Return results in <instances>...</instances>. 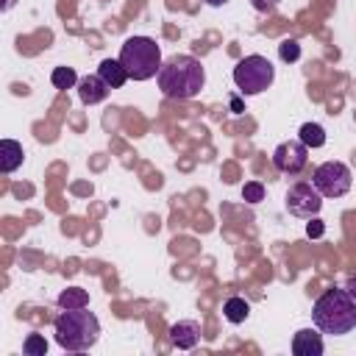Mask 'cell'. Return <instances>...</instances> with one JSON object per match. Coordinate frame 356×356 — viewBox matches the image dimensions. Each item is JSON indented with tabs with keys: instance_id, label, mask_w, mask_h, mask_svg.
I'll return each instance as SVG.
<instances>
[{
	"instance_id": "4",
	"label": "cell",
	"mask_w": 356,
	"mask_h": 356,
	"mask_svg": "<svg viewBox=\"0 0 356 356\" xmlns=\"http://www.w3.org/2000/svg\"><path fill=\"white\" fill-rule=\"evenodd\" d=\"M120 64L125 67L128 78L147 81L161 70V47L150 36H131L120 47Z\"/></svg>"
},
{
	"instance_id": "18",
	"label": "cell",
	"mask_w": 356,
	"mask_h": 356,
	"mask_svg": "<svg viewBox=\"0 0 356 356\" xmlns=\"http://www.w3.org/2000/svg\"><path fill=\"white\" fill-rule=\"evenodd\" d=\"M22 350H25L28 356H44V353H47V342H44L42 334H28L25 342H22Z\"/></svg>"
},
{
	"instance_id": "2",
	"label": "cell",
	"mask_w": 356,
	"mask_h": 356,
	"mask_svg": "<svg viewBox=\"0 0 356 356\" xmlns=\"http://www.w3.org/2000/svg\"><path fill=\"white\" fill-rule=\"evenodd\" d=\"M312 320H314L317 331H323V334H331V337L350 334L356 328V300L348 295L345 286L342 289L331 286L314 300Z\"/></svg>"
},
{
	"instance_id": "23",
	"label": "cell",
	"mask_w": 356,
	"mask_h": 356,
	"mask_svg": "<svg viewBox=\"0 0 356 356\" xmlns=\"http://www.w3.org/2000/svg\"><path fill=\"white\" fill-rule=\"evenodd\" d=\"M345 289H348V295H350V298L356 300V275H350V278H348V284H345Z\"/></svg>"
},
{
	"instance_id": "6",
	"label": "cell",
	"mask_w": 356,
	"mask_h": 356,
	"mask_svg": "<svg viewBox=\"0 0 356 356\" xmlns=\"http://www.w3.org/2000/svg\"><path fill=\"white\" fill-rule=\"evenodd\" d=\"M312 184L323 197H342L350 189V167L342 161H323L314 170Z\"/></svg>"
},
{
	"instance_id": "1",
	"label": "cell",
	"mask_w": 356,
	"mask_h": 356,
	"mask_svg": "<svg viewBox=\"0 0 356 356\" xmlns=\"http://www.w3.org/2000/svg\"><path fill=\"white\" fill-rule=\"evenodd\" d=\"M156 81H159V89L167 97H172V100H192L206 86V70H203V64L195 56L181 53V56H170L161 64Z\"/></svg>"
},
{
	"instance_id": "3",
	"label": "cell",
	"mask_w": 356,
	"mask_h": 356,
	"mask_svg": "<svg viewBox=\"0 0 356 356\" xmlns=\"http://www.w3.org/2000/svg\"><path fill=\"white\" fill-rule=\"evenodd\" d=\"M53 325H56V342L72 353L89 350L100 339V323L92 312H86V306L83 309H64Z\"/></svg>"
},
{
	"instance_id": "16",
	"label": "cell",
	"mask_w": 356,
	"mask_h": 356,
	"mask_svg": "<svg viewBox=\"0 0 356 356\" xmlns=\"http://www.w3.org/2000/svg\"><path fill=\"white\" fill-rule=\"evenodd\" d=\"M298 136H300V142H303L306 147H323V145H325V131H323V125H317V122H303Z\"/></svg>"
},
{
	"instance_id": "21",
	"label": "cell",
	"mask_w": 356,
	"mask_h": 356,
	"mask_svg": "<svg viewBox=\"0 0 356 356\" xmlns=\"http://www.w3.org/2000/svg\"><path fill=\"white\" fill-rule=\"evenodd\" d=\"M323 234H325V225H323V220L312 217V220H309V225H306V236L317 239V236H323Z\"/></svg>"
},
{
	"instance_id": "11",
	"label": "cell",
	"mask_w": 356,
	"mask_h": 356,
	"mask_svg": "<svg viewBox=\"0 0 356 356\" xmlns=\"http://www.w3.org/2000/svg\"><path fill=\"white\" fill-rule=\"evenodd\" d=\"M292 353L295 356H320L323 353V337L312 328H300L292 337Z\"/></svg>"
},
{
	"instance_id": "20",
	"label": "cell",
	"mask_w": 356,
	"mask_h": 356,
	"mask_svg": "<svg viewBox=\"0 0 356 356\" xmlns=\"http://www.w3.org/2000/svg\"><path fill=\"white\" fill-rule=\"evenodd\" d=\"M242 200H245V203H259V200H264V186H261L259 181H248V184L242 186Z\"/></svg>"
},
{
	"instance_id": "14",
	"label": "cell",
	"mask_w": 356,
	"mask_h": 356,
	"mask_svg": "<svg viewBox=\"0 0 356 356\" xmlns=\"http://www.w3.org/2000/svg\"><path fill=\"white\" fill-rule=\"evenodd\" d=\"M222 314H225V320L228 323H234V325H239V323H245L248 320V314H250V303L245 300V298H228L225 300V306H222Z\"/></svg>"
},
{
	"instance_id": "26",
	"label": "cell",
	"mask_w": 356,
	"mask_h": 356,
	"mask_svg": "<svg viewBox=\"0 0 356 356\" xmlns=\"http://www.w3.org/2000/svg\"><path fill=\"white\" fill-rule=\"evenodd\" d=\"M209 6H222V3H228V0H206Z\"/></svg>"
},
{
	"instance_id": "22",
	"label": "cell",
	"mask_w": 356,
	"mask_h": 356,
	"mask_svg": "<svg viewBox=\"0 0 356 356\" xmlns=\"http://www.w3.org/2000/svg\"><path fill=\"white\" fill-rule=\"evenodd\" d=\"M278 3H281V0H250V6H253L256 11H261V14L275 11V8H278Z\"/></svg>"
},
{
	"instance_id": "7",
	"label": "cell",
	"mask_w": 356,
	"mask_h": 356,
	"mask_svg": "<svg viewBox=\"0 0 356 356\" xmlns=\"http://www.w3.org/2000/svg\"><path fill=\"white\" fill-rule=\"evenodd\" d=\"M284 200H286V211L295 214V217H303V220L317 217L320 209H323V195L317 192L314 184H306V181L292 184Z\"/></svg>"
},
{
	"instance_id": "9",
	"label": "cell",
	"mask_w": 356,
	"mask_h": 356,
	"mask_svg": "<svg viewBox=\"0 0 356 356\" xmlns=\"http://www.w3.org/2000/svg\"><path fill=\"white\" fill-rule=\"evenodd\" d=\"M108 83L100 78V75H83L78 81V97L86 103V106H95V103H103L108 97Z\"/></svg>"
},
{
	"instance_id": "15",
	"label": "cell",
	"mask_w": 356,
	"mask_h": 356,
	"mask_svg": "<svg viewBox=\"0 0 356 356\" xmlns=\"http://www.w3.org/2000/svg\"><path fill=\"white\" fill-rule=\"evenodd\" d=\"M58 306L61 309H83V306H89V292L81 286H67L58 295Z\"/></svg>"
},
{
	"instance_id": "25",
	"label": "cell",
	"mask_w": 356,
	"mask_h": 356,
	"mask_svg": "<svg viewBox=\"0 0 356 356\" xmlns=\"http://www.w3.org/2000/svg\"><path fill=\"white\" fill-rule=\"evenodd\" d=\"M14 3H17V0H3V11H8V8L14 6Z\"/></svg>"
},
{
	"instance_id": "17",
	"label": "cell",
	"mask_w": 356,
	"mask_h": 356,
	"mask_svg": "<svg viewBox=\"0 0 356 356\" xmlns=\"http://www.w3.org/2000/svg\"><path fill=\"white\" fill-rule=\"evenodd\" d=\"M50 81H53V86L56 89H72V86H78V75H75V70L72 67H56L53 70V75H50Z\"/></svg>"
},
{
	"instance_id": "24",
	"label": "cell",
	"mask_w": 356,
	"mask_h": 356,
	"mask_svg": "<svg viewBox=\"0 0 356 356\" xmlns=\"http://www.w3.org/2000/svg\"><path fill=\"white\" fill-rule=\"evenodd\" d=\"M231 111H236V114L242 111V100L239 97H231Z\"/></svg>"
},
{
	"instance_id": "12",
	"label": "cell",
	"mask_w": 356,
	"mask_h": 356,
	"mask_svg": "<svg viewBox=\"0 0 356 356\" xmlns=\"http://www.w3.org/2000/svg\"><path fill=\"white\" fill-rule=\"evenodd\" d=\"M22 159H25V150H22L19 142H14V139L0 142V170L3 172H14L22 164Z\"/></svg>"
},
{
	"instance_id": "5",
	"label": "cell",
	"mask_w": 356,
	"mask_h": 356,
	"mask_svg": "<svg viewBox=\"0 0 356 356\" xmlns=\"http://www.w3.org/2000/svg\"><path fill=\"white\" fill-rule=\"evenodd\" d=\"M273 81H275V67H273L270 58H264L259 53L239 58L236 67H234V83L242 95H259Z\"/></svg>"
},
{
	"instance_id": "19",
	"label": "cell",
	"mask_w": 356,
	"mask_h": 356,
	"mask_svg": "<svg viewBox=\"0 0 356 356\" xmlns=\"http://www.w3.org/2000/svg\"><path fill=\"white\" fill-rule=\"evenodd\" d=\"M278 56H281V61H286V64L298 61V58H300V44H298V39H284V42L278 44Z\"/></svg>"
},
{
	"instance_id": "10",
	"label": "cell",
	"mask_w": 356,
	"mask_h": 356,
	"mask_svg": "<svg viewBox=\"0 0 356 356\" xmlns=\"http://www.w3.org/2000/svg\"><path fill=\"white\" fill-rule=\"evenodd\" d=\"M170 342L181 350H189L200 342V325L195 320H178L175 325H170Z\"/></svg>"
},
{
	"instance_id": "13",
	"label": "cell",
	"mask_w": 356,
	"mask_h": 356,
	"mask_svg": "<svg viewBox=\"0 0 356 356\" xmlns=\"http://www.w3.org/2000/svg\"><path fill=\"white\" fill-rule=\"evenodd\" d=\"M97 75H100L111 89H120V86L128 81V72H125V67L120 64V58H106V61H100Z\"/></svg>"
},
{
	"instance_id": "8",
	"label": "cell",
	"mask_w": 356,
	"mask_h": 356,
	"mask_svg": "<svg viewBox=\"0 0 356 356\" xmlns=\"http://www.w3.org/2000/svg\"><path fill=\"white\" fill-rule=\"evenodd\" d=\"M273 164L275 170L286 172V175H298L306 164H309V147L298 139H289V142H281L275 150H273Z\"/></svg>"
}]
</instances>
